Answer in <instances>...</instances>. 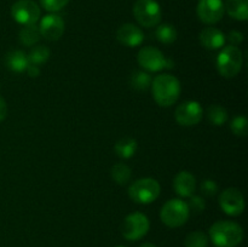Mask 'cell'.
Listing matches in <instances>:
<instances>
[{"label":"cell","mask_w":248,"mask_h":247,"mask_svg":"<svg viewBox=\"0 0 248 247\" xmlns=\"http://www.w3.org/2000/svg\"><path fill=\"white\" fill-rule=\"evenodd\" d=\"M210 239L216 247H236L244 239V230L237 223L219 220L210 228Z\"/></svg>","instance_id":"6da1fadb"},{"label":"cell","mask_w":248,"mask_h":247,"mask_svg":"<svg viewBox=\"0 0 248 247\" xmlns=\"http://www.w3.org/2000/svg\"><path fill=\"white\" fill-rule=\"evenodd\" d=\"M152 89L155 101L161 107H170L176 103L181 93L179 80L170 74L157 75L153 80Z\"/></svg>","instance_id":"7a4b0ae2"},{"label":"cell","mask_w":248,"mask_h":247,"mask_svg":"<svg viewBox=\"0 0 248 247\" xmlns=\"http://www.w3.org/2000/svg\"><path fill=\"white\" fill-rule=\"evenodd\" d=\"M244 63L242 52L237 46H225L217 57V69L224 77H234L240 73Z\"/></svg>","instance_id":"3957f363"},{"label":"cell","mask_w":248,"mask_h":247,"mask_svg":"<svg viewBox=\"0 0 248 247\" xmlns=\"http://www.w3.org/2000/svg\"><path fill=\"white\" fill-rule=\"evenodd\" d=\"M190 210L188 207V203L179 199L169 200L161 208L160 217L165 225L170 228H178L186 224L188 220Z\"/></svg>","instance_id":"277c9868"},{"label":"cell","mask_w":248,"mask_h":247,"mask_svg":"<svg viewBox=\"0 0 248 247\" xmlns=\"http://www.w3.org/2000/svg\"><path fill=\"white\" fill-rule=\"evenodd\" d=\"M160 184L154 178H142L128 188V195L135 202L147 205L156 200L160 195Z\"/></svg>","instance_id":"5b68a950"},{"label":"cell","mask_w":248,"mask_h":247,"mask_svg":"<svg viewBox=\"0 0 248 247\" xmlns=\"http://www.w3.org/2000/svg\"><path fill=\"white\" fill-rule=\"evenodd\" d=\"M133 15L140 26L152 28L161 21V9L155 0H137L133 6Z\"/></svg>","instance_id":"8992f818"},{"label":"cell","mask_w":248,"mask_h":247,"mask_svg":"<svg viewBox=\"0 0 248 247\" xmlns=\"http://www.w3.org/2000/svg\"><path fill=\"white\" fill-rule=\"evenodd\" d=\"M149 227V219L147 218V216L140 212H135L125 218L123 227H121V232L126 240L137 241L145 236Z\"/></svg>","instance_id":"52a82bcc"},{"label":"cell","mask_w":248,"mask_h":247,"mask_svg":"<svg viewBox=\"0 0 248 247\" xmlns=\"http://www.w3.org/2000/svg\"><path fill=\"white\" fill-rule=\"evenodd\" d=\"M138 63L148 72H159L165 68H172V62L167 60L164 53L156 47L147 46L138 52Z\"/></svg>","instance_id":"ba28073f"},{"label":"cell","mask_w":248,"mask_h":247,"mask_svg":"<svg viewBox=\"0 0 248 247\" xmlns=\"http://www.w3.org/2000/svg\"><path fill=\"white\" fill-rule=\"evenodd\" d=\"M11 15L17 23L35 24L40 17V7L33 0H18L12 5Z\"/></svg>","instance_id":"9c48e42d"},{"label":"cell","mask_w":248,"mask_h":247,"mask_svg":"<svg viewBox=\"0 0 248 247\" xmlns=\"http://www.w3.org/2000/svg\"><path fill=\"white\" fill-rule=\"evenodd\" d=\"M202 107L196 101H186L177 107L174 116L179 125L194 126L202 119Z\"/></svg>","instance_id":"30bf717a"},{"label":"cell","mask_w":248,"mask_h":247,"mask_svg":"<svg viewBox=\"0 0 248 247\" xmlns=\"http://www.w3.org/2000/svg\"><path fill=\"white\" fill-rule=\"evenodd\" d=\"M219 205L227 215L239 216L245 210V199L241 191L236 188H228L219 195Z\"/></svg>","instance_id":"8fae6325"},{"label":"cell","mask_w":248,"mask_h":247,"mask_svg":"<svg viewBox=\"0 0 248 247\" xmlns=\"http://www.w3.org/2000/svg\"><path fill=\"white\" fill-rule=\"evenodd\" d=\"M196 12L203 23L215 24L224 16V2L222 0H200Z\"/></svg>","instance_id":"7c38bea8"},{"label":"cell","mask_w":248,"mask_h":247,"mask_svg":"<svg viewBox=\"0 0 248 247\" xmlns=\"http://www.w3.org/2000/svg\"><path fill=\"white\" fill-rule=\"evenodd\" d=\"M39 31H40L41 36L46 40L56 41L64 33V21L62 17L56 14L46 15L41 19Z\"/></svg>","instance_id":"4fadbf2b"},{"label":"cell","mask_w":248,"mask_h":247,"mask_svg":"<svg viewBox=\"0 0 248 247\" xmlns=\"http://www.w3.org/2000/svg\"><path fill=\"white\" fill-rule=\"evenodd\" d=\"M116 39L119 43L128 47H136L140 45L144 40V34L142 29L132 23H125L120 26V28L116 31Z\"/></svg>","instance_id":"5bb4252c"},{"label":"cell","mask_w":248,"mask_h":247,"mask_svg":"<svg viewBox=\"0 0 248 247\" xmlns=\"http://www.w3.org/2000/svg\"><path fill=\"white\" fill-rule=\"evenodd\" d=\"M173 188L177 195L182 198H189L193 195L196 188L195 177L188 171L179 172L173 181Z\"/></svg>","instance_id":"9a60e30c"},{"label":"cell","mask_w":248,"mask_h":247,"mask_svg":"<svg viewBox=\"0 0 248 247\" xmlns=\"http://www.w3.org/2000/svg\"><path fill=\"white\" fill-rule=\"evenodd\" d=\"M200 41L208 50H218L225 44V36L219 29L208 27L200 33Z\"/></svg>","instance_id":"2e32d148"},{"label":"cell","mask_w":248,"mask_h":247,"mask_svg":"<svg viewBox=\"0 0 248 247\" xmlns=\"http://www.w3.org/2000/svg\"><path fill=\"white\" fill-rule=\"evenodd\" d=\"M5 63H6V67L15 73L26 72L28 65L31 64L28 56L23 51L19 50H14L7 53L5 57Z\"/></svg>","instance_id":"e0dca14e"},{"label":"cell","mask_w":248,"mask_h":247,"mask_svg":"<svg viewBox=\"0 0 248 247\" xmlns=\"http://www.w3.org/2000/svg\"><path fill=\"white\" fill-rule=\"evenodd\" d=\"M224 9L232 18L239 19V21H246L248 18L247 0H227Z\"/></svg>","instance_id":"ac0fdd59"},{"label":"cell","mask_w":248,"mask_h":247,"mask_svg":"<svg viewBox=\"0 0 248 247\" xmlns=\"http://www.w3.org/2000/svg\"><path fill=\"white\" fill-rule=\"evenodd\" d=\"M137 152V142L135 138L124 137L115 144V153L121 159H130Z\"/></svg>","instance_id":"d6986e66"},{"label":"cell","mask_w":248,"mask_h":247,"mask_svg":"<svg viewBox=\"0 0 248 247\" xmlns=\"http://www.w3.org/2000/svg\"><path fill=\"white\" fill-rule=\"evenodd\" d=\"M41 34L39 27L35 24L24 26L19 31V40L24 46H33L40 40Z\"/></svg>","instance_id":"ffe728a7"},{"label":"cell","mask_w":248,"mask_h":247,"mask_svg":"<svg viewBox=\"0 0 248 247\" xmlns=\"http://www.w3.org/2000/svg\"><path fill=\"white\" fill-rule=\"evenodd\" d=\"M152 82V77L143 70H137V72L131 74L130 85L137 91H145V90L149 89Z\"/></svg>","instance_id":"44dd1931"},{"label":"cell","mask_w":248,"mask_h":247,"mask_svg":"<svg viewBox=\"0 0 248 247\" xmlns=\"http://www.w3.org/2000/svg\"><path fill=\"white\" fill-rule=\"evenodd\" d=\"M131 174L132 172H131L130 167L123 162H118L111 167V177L120 185H125L127 182H130Z\"/></svg>","instance_id":"7402d4cb"},{"label":"cell","mask_w":248,"mask_h":247,"mask_svg":"<svg viewBox=\"0 0 248 247\" xmlns=\"http://www.w3.org/2000/svg\"><path fill=\"white\" fill-rule=\"evenodd\" d=\"M156 39L162 44H172L177 39V29L172 24H161L155 31Z\"/></svg>","instance_id":"603a6c76"},{"label":"cell","mask_w":248,"mask_h":247,"mask_svg":"<svg viewBox=\"0 0 248 247\" xmlns=\"http://www.w3.org/2000/svg\"><path fill=\"white\" fill-rule=\"evenodd\" d=\"M207 119L211 121V124L215 126H222L227 123L228 113L222 106L213 104L208 108L207 110Z\"/></svg>","instance_id":"cb8c5ba5"},{"label":"cell","mask_w":248,"mask_h":247,"mask_svg":"<svg viewBox=\"0 0 248 247\" xmlns=\"http://www.w3.org/2000/svg\"><path fill=\"white\" fill-rule=\"evenodd\" d=\"M48 58H50V50L44 45H38L33 47L28 55L29 63L35 65H40L47 62Z\"/></svg>","instance_id":"d4e9b609"},{"label":"cell","mask_w":248,"mask_h":247,"mask_svg":"<svg viewBox=\"0 0 248 247\" xmlns=\"http://www.w3.org/2000/svg\"><path fill=\"white\" fill-rule=\"evenodd\" d=\"M184 245L186 247H207L208 236L205 232L196 230L188 234V236L184 240Z\"/></svg>","instance_id":"484cf974"},{"label":"cell","mask_w":248,"mask_h":247,"mask_svg":"<svg viewBox=\"0 0 248 247\" xmlns=\"http://www.w3.org/2000/svg\"><path fill=\"white\" fill-rule=\"evenodd\" d=\"M232 131L234 135L240 136V137H245L248 133V121L245 116H236L232 119Z\"/></svg>","instance_id":"4316f807"},{"label":"cell","mask_w":248,"mask_h":247,"mask_svg":"<svg viewBox=\"0 0 248 247\" xmlns=\"http://www.w3.org/2000/svg\"><path fill=\"white\" fill-rule=\"evenodd\" d=\"M69 2V0H40V4L46 11L48 12H57L62 10L65 5Z\"/></svg>","instance_id":"83f0119b"},{"label":"cell","mask_w":248,"mask_h":247,"mask_svg":"<svg viewBox=\"0 0 248 247\" xmlns=\"http://www.w3.org/2000/svg\"><path fill=\"white\" fill-rule=\"evenodd\" d=\"M188 207L189 210H193L195 213H200L205 210L206 202L201 196H191Z\"/></svg>","instance_id":"f1b7e54d"},{"label":"cell","mask_w":248,"mask_h":247,"mask_svg":"<svg viewBox=\"0 0 248 247\" xmlns=\"http://www.w3.org/2000/svg\"><path fill=\"white\" fill-rule=\"evenodd\" d=\"M217 190H218L217 183H216L215 181H212V179H206V181H203L202 184H201V191L207 196L216 195Z\"/></svg>","instance_id":"f546056e"},{"label":"cell","mask_w":248,"mask_h":247,"mask_svg":"<svg viewBox=\"0 0 248 247\" xmlns=\"http://www.w3.org/2000/svg\"><path fill=\"white\" fill-rule=\"evenodd\" d=\"M228 39H229V41L232 43V46H237L239 44L242 43V40H244V34L239 31H232L229 33V35H228Z\"/></svg>","instance_id":"4dcf8cb0"},{"label":"cell","mask_w":248,"mask_h":247,"mask_svg":"<svg viewBox=\"0 0 248 247\" xmlns=\"http://www.w3.org/2000/svg\"><path fill=\"white\" fill-rule=\"evenodd\" d=\"M7 115V106L6 102L2 97H0V121L4 120Z\"/></svg>","instance_id":"1f68e13d"},{"label":"cell","mask_w":248,"mask_h":247,"mask_svg":"<svg viewBox=\"0 0 248 247\" xmlns=\"http://www.w3.org/2000/svg\"><path fill=\"white\" fill-rule=\"evenodd\" d=\"M27 73H28L29 77H39V74H40V69H39L38 65L29 64L28 68H27Z\"/></svg>","instance_id":"d6a6232c"},{"label":"cell","mask_w":248,"mask_h":247,"mask_svg":"<svg viewBox=\"0 0 248 247\" xmlns=\"http://www.w3.org/2000/svg\"><path fill=\"white\" fill-rule=\"evenodd\" d=\"M140 247H156V246H155L154 244H149V242H145V244H143L142 246H140Z\"/></svg>","instance_id":"836d02e7"},{"label":"cell","mask_w":248,"mask_h":247,"mask_svg":"<svg viewBox=\"0 0 248 247\" xmlns=\"http://www.w3.org/2000/svg\"><path fill=\"white\" fill-rule=\"evenodd\" d=\"M118 247H124V246H118Z\"/></svg>","instance_id":"e575fe53"}]
</instances>
